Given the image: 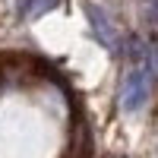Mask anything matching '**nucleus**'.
Wrapping results in <instances>:
<instances>
[{"label":"nucleus","instance_id":"20e7f679","mask_svg":"<svg viewBox=\"0 0 158 158\" xmlns=\"http://www.w3.org/2000/svg\"><path fill=\"white\" fill-rule=\"evenodd\" d=\"M149 19L158 25V0H149Z\"/></svg>","mask_w":158,"mask_h":158},{"label":"nucleus","instance_id":"f03ea898","mask_svg":"<svg viewBox=\"0 0 158 158\" xmlns=\"http://www.w3.org/2000/svg\"><path fill=\"white\" fill-rule=\"evenodd\" d=\"M85 16L92 22L95 38H98L104 48H108V51H120V38H117V29H114V22H111L108 13H104L101 6H95V3H85Z\"/></svg>","mask_w":158,"mask_h":158},{"label":"nucleus","instance_id":"f257e3e1","mask_svg":"<svg viewBox=\"0 0 158 158\" xmlns=\"http://www.w3.org/2000/svg\"><path fill=\"white\" fill-rule=\"evenodd\" d=\"M149 89H152V76L142 70V67H133V70L123 76V92H120L123 111H127V114L142 111V104L149 101Z\"/></svg>","mask_w":158,"mask_h":158},{"label":"nucleus","instance_id":"7ed1b4c3","mask_svg":"<svg viewBox=\"0 0 158 158\" xmlns=\"http://www.w3.org/2000/svg\"><path fill=\"white\" fill-rule=\"evenodd\" d=\"M54 6H60V0H16V13L22 19H38Z\"/></svg>","mask_w":158,"mask_h":158}]
</instances>
